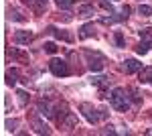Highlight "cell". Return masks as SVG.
Wrapping results in <instances>:
<instances>
[{
    "label": "cell",
    "mask_w": 152,
    "mask_h": 136,
    "mask_svg": "<svg viewBox=\"0 0 152 136\" xmlns=\"http://www.w3.org/2000/svg\"><path fill=\"white\" fill-rule=\"evenodd\" d=\"M110 104H112V108L118 110V112H128L130 110L128 90H122V87L112 90V93H110Z\"/></svg>",
    "instance_id": "cell-1"
},
{
    "label": "cell",
    "mask_w": 152,
    "mask_h": 136,
    "mask_svg": "<svg viewBox=\"0 0 152 136\" xmlns=\"http://www.w3.org/2000/svg\"><path fill=\"white\" fill-rule=\"evenodd\" d=\"M79 110H81V114L85 116V120H87L89 124H97L99 120L107 118V112H105V110H97V108H94L91 104H81Z\"/></svg>",
    "instance_id": "cell-2"
},
{
    "label": "cell",
    "mask_w": 152,
    "mask_h": 136,
    "mask_svg": "<svg viewBox=\"0 0 152 136\" xmlns=\"http://www.w3.org/2000/svg\"><path fill=\"white\" fill-rule=\"evenodd\" d=\"M49 69H51V73H53L55 77H65V75L71 73L69 63H67L65 59H51V61H49Z\"/></svg>",
    "instance_id": "cell-3"
},
{
    "label": "cell",
    "mask_w": 152,
    "mask_h": 136,
    "mask_svg": "<svg viewBox=\"0 0 152 136\" xmlns=\"http://www.w3.org/2000/svg\"><path fill=\"white\" fill-rule=\"evenodd\" d=\"M33 39H35V35L31 31H16L14 33V43L16 45H28Z\"/></svg>",
    "instance_id": "cell-4"
},
{
    "label": "cell",
    "mask_w": 152,
    "mask_h": 136,
    "mask_svg": "<svg viewBox=\"0 0 152 136\" xmlns=\"http://www.w3.org/2000/svg\"><path fill=\"white\" fill-rule=\"evenodd\" d=\"M24 4H26L33 12H37V14H41V12L47 10V0H24Z\"/></svg>",
    "instance_id": "cell-5"
},
{
    "label": "cell",
    "mask_w": 152,
    "mask_h": 136,
    "mask_svg": "<svg viewBox=\"0 0 152 136\" xmlns=\"http://www.w3.org/2000/svg\"><path fill=\"white\" fill-rule=\"evenodd\" d=\"M122 69H124L126 73H140L142 63H140V61H136V59H126L124 65H122Z\"/></svg>",
    "instance_id": "cell-6"
},
{
    "label": "cell",
    "mask_w": 152,
    "mask_h": 136,
    "mask_svg": "<svg viewBox=\"0 0 152 136\" xmlns=\"http://www.w3.org/2000/svg\"><path fill=\"white\" fill-rule=\"evenodd\" d=\"M39 114L41 116H47V118H55V108L51 106L49 102H39Z\"/></svg>",
    "instance_id": "cell-7"
},
{
    "label": "cell",
    "mask_w": 152,
    "mask_h": 136,
    "mask_svg": "<svg viewBox=\"0 0 152 136\" xmlns=\"http://www.w3.org/2000/svg\"><path fill=\"white\" fill-rule=\"evenodd\" d=\"M47 33L55 35L57 39H61V41H67V43H73V35L65 33V31H59V29H55V26H49V29H47Z\"/></svg>",
    "instance_id": "cell-8"
},
{
    "label": "cell",
    "mask_w": 152,
    "mask_h": 136,
    "mask_svg": "<svg viewBox=\"0 0 152 136\" xmlns=\"http://www.w3.org/2000/svg\"><path fill=\"white\" fill-rule=\"evenodd\" d=\"M89 55V69L91 71H102L104 69V57L102 55H95V59L91 57V53H87Z\"/></svg>",
    "instance_id": "cell-9"
},
{
    "label": "cell",
    "mask_w": 152,
    "mask_h": 136,
    "mask_svg": "<svg viewBox=\"0 0 152 136\" xmlns=\"http://www.w3.org/2000/svg\"><path fill=\"white\" fill-rule=\"evenodd\" d=\"M94 35H95L94 23H87V24H83L81 29H79V39H89V37H94Z\"/></svg>",
    "instance_id": "cell-10"
},
{
    "label": "cell",
    "mask_w": 152,
    "mask_h": 136,
    "mask_svg": "<svg viewBox=\"0 0 152 136\" xmlns=\"http://www.w3.org/2000/svg\"><path fill=\"white\" fill-rule=\"evenodd\" d=\"M75 124H77V118H75V114H73V112H69L63 120H61V126H63V128H67V130L75 128Z\"/></svg>",
    "instance_id": "cell-11"
},
{
    "label": "cell",
    "mask_w": 152,
    "mask_h": 136,
    "mask_svg": "<svg viewBox=\"0 0 152 136\" xmlns=\"http://www.w3.org/2000/svg\"><path fill=\"white\" fill-rule=\"evenodd\" d=\"M91 83H94V85H97L99 90L104 91L105 87L110 85V79H107L105 75H94V77H91Z\"/></svg>",
    "instance_id": "cell-12"
},
{
    "label": "cell",
    "mask_w": 152,
    "mask_h": 136,
    "mask_svg": "<svg viewBox=\"0 0 152 136\" xmlns=\"http://www.w3.org/2000/svg\"><path fill=\"white\" fill-rule=\"evenodd\" d=\"M8 18L14 21V23H26V16H24L18 8H10V10H8Z\"/></svg>",
    "instance_id": "cell-13"
},
{
    "label": "cell",
    "mask_w": 152,
    "mask_h": 136,
    "mask_svg": "<svg viewBox=\"0 0 152 136\" xmlns=\"http://www.w3.org/2000/svg\"><path fill=\"white\" fill-rule=\"evenodd\" d=\"M33 128H35L37 134H51V128L41 120H33Z\"/></svg>",
    "instance_id": "cell-14"
},
{
    "label": "cell",
    "mask_w": 152,
    "mask_h": 136,
    "mask_svg": "<svg viewBox=\"0 0 152 136\" xmlns=\"http://www.w3.org/2000/svg\"><path fill=\"white\" fill-rule=\"evenodd\" d=\"M140 83H152V67L140 69Z\"/></svg>",
    "instance_id": "cell-15"
},
{
    "label": "cell",
    "mask_w": 152,
    "mask_h": 136,
    "mask_svg": "<svg viewBox=\"0 0 152 136\" xmlns=\"http://www.w3.org/2000/svg\"><path fill=\"white\" fill-rule=\"evenodd\" d=\"M16 77H18V73H16V69H8L6 71V85H14L16 83Z\"/></svg>",
    "instance_id": "cell-16"
},
{
    "label": "cell",
    "mask_w": 152,
    "mask_h": 136,
    "mask_svg": "<svg viewBox=\"0 0 152 136\" xmlns=\"http://www.w3.org/2000/svg\"><path fill=\"white\" fill-rule=\"evenodd\" d=\"M140 37H142V41H144V43H148V45L152 47V29H142Z\"/></svg>",
    "instance_id": "cell-17"
},
{
    "label": "cell",
    "mask_w": 152,
    "mask_h": 136,
    "mask_svg": "<svg viewBox=\"0 0 152 136\" xmlns=\"http://www.w3.org/2000/svg\"><path fill=\"white\" fill-rule=\"evenodd\" d=\"M150 49H152V47L148 45V43L140 41V43H138V47H136V53H138V55H146V53H148Z\"/></svg>",
    "instance_id": "cell-18"
},
{
    "label": "cell",
    "mask_w": 152,
    "mask_h": 136,
    "mask_svg": "<svg viewBox=\"0 0 152 136\" xmlns=\"http://www.w3.org/2000/svg\"><path fill=\"white\" fill-rule=\"evenodd\" d=\"M128 93H130V98H132V102H134V104H140L142 102V98H140V93H138L136 87H128Z\"/></svg>",
    "instance_id": "cell-19"
},
{
    "label": "cell",
    "mask_w": 152,
    "mask_h": 136,
    "mask_svg": "<svg viewBox=\"0 0 152 136\" xmlns=\"http://www.w3.org/2000/svg\"><path fill=\"white\" fill-rule=\"evenodd\" d=\"M43 47H45V53H49V55H55V53H57V49H59V47L55 45L53 41H47Z\"/></svg>",
    "instance_id": "cell-20"
},
{
    "label": "cell",
    "mask_w": 152,
    "mask_h": 136,
    "mask_svg": "<svg viewBox=\"0 0 152 136\" xmlns=\"http://www.w3.org/2000/svg\"><path fill=\"white\" fill-rule=\"evenodd\" d=\"M16 96H18V104H20V108H24L26 102H28V93L23 91V90H18V91H16Z\"/></svg>",
    "instance_id": "cell-21"
},
{
    "label": "cell",
    "mask_w": 152,
    "mask_h": 136,
    "mask_svg": "<svg viewBox=\"0 0 152 136\" xmlns=\"http://www.w3.org/2000/svg\"><path fill=\"white\" fill-rule=\"evenodd\" d=\"M114 41H116L118 47H124V45H126V41H124V33H122V31H116V33H114Z\"/></svg>",
    "instance_id": "cell-22"
},
{
    "label": "cell",
    "mask_w": 152,
    "mask_h": 136,
    "mask_svg": "<svg viewBox=\"0 0 152 136\" xmlns=\"http://www.w3.org/2000/svg\"><path fill=\"white\" fill-rule=\"evenodd\" d=\"M138 12H140L142 16H150L152 14V6L150 4H140V6H138Z\"/></svg>",
    "instance_id": "cell-23"
},
{
    "label": "cell",
    "mask_w": 152,
    "mask_h": 136,
    "mask_svg": "<svg viewBox=\"0 0 152 136\" xmlns=\"http://www.w3.org/2000/svg\"><path fill=\"white\" fill-rule=\"evenodd\" d=\"M79 14H81V16H91V14H94V6H89V4H83L81 8H79Z\"/></svg>",
    "instance_id": "cell-24"
},
{
    "label": "cell",
    "mask_w": 152,
    "mask_h": 136,
    "mask_svg": "<svg viewBox=\"0 0 152 136\" xmlns=\"http://www.w3.org/2000/svg\"><path fill=\"white\" fill-rule=\"evenodd\" d=\"M55 2H57L59 8H69V6L73 4V2H75V0H55Z\"/></svg>",
    "instance_id": "cell-25"
},
{
    "label": "cell",
    "mask_w": 152,
    "mask_h": 136,
    "mask_svg": "<svg viewBox=\"0 0 152 136\" xmlns=\"http://www.w3.org/2000/svg\"><path fill=\"white\" fill-rule=\"evenodd\" d=\"M99 4H102V6H104L105 10L110 12V14H116V10H114V6H112V4H110L107 0H99Z\"/></svg>",
    "instance_id": "cell-26"
},
{
    "label": "cell",
    "mask_w": 152,
    "mask_h": 136,
    "mask_svg": "<svg viewBox=\"0 0 152 136\" xmlns=\"http://www.w3.org/2000/svg\"><path fill=\"white\" fill-rule=\"evenodd\" d=\"M6 126H8V130H16V126H18V120H6Z\"/></svg>",
    "instance_id": "cell-27"
}]
</instances>
